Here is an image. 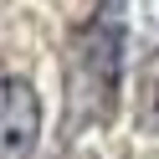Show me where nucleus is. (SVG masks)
Returning <instances> with one entry per match:
<instances>
[{
	"label": "nucleus",
	"instance_id": "f257e3e1",
	"mask_svg": "<svg viewBox=\"0 0 159 159\" xmlns=\"http://www.w3.org/2000/svg\"><path fill=\"white\" fill-rule=\"evenodd\" d=\"M93 31L118 52L123 67H139L159 52V0H98Z\"/></svg>",
	"mask_w": 159,
	"mask_h": 159
},
{
	"label": "nucleus",
	"instance_id": "f03ea898",
	"mask_svg": "<svg viewBox=\"0 0 159 159\" xmlns=\"http://www.w3.org/2000/svg\"><path fill=\"white\" fill-rule=\"evenodd\" d=\"M41 139V103L36 87L21 77L0 82V159H31Z\"/></svg>",
	"mask_w": 159,
	"mask_h": 159
},
{
	"label": "nucleus",
	"instance_id": "7ed1b4c3",
	"mask_svg": "<svg viewBox=\"0 0 159 159\" xmlns=\"http://www.w3.org/2000/svg\"><path fill=\"white\" fill-rule=\"evenodd\" d=\"M57 159H98V154H87V149H67V154H57Z\"/></svg>",
	"mask_w": 159,
	"mask_h": 159
}]
</instances>
